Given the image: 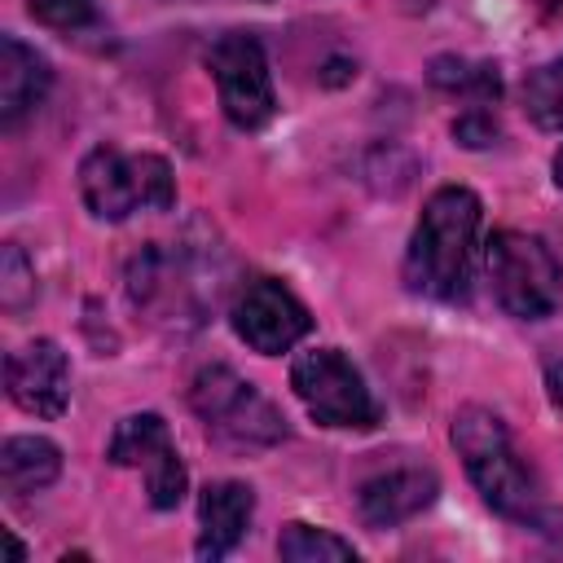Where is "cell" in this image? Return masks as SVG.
<instances>
[{
  "label": "cell",
  "instance_id": "obj_1",
  "mask_svg": "<svg viewBox=\"0 0 563 563\" xmlns=\"http://www.w3.org/2000/svg\"><path fill=\"white\" fill-rule=\"evenodd\" d=\"M479 198L466 185H440L409 238L405 251V286L413 295L457 303L471 295L475 242H479Z\"/></svg>",
  "mask_w": 563,
  "mask_h": 563
},
{
  "label": "cell",
  "instance_id": "obj_2",
  "mask_svg": "<svg viewBox=\"0 0 563 563\" xmlns=\"http://www.w3.org/2000/svg\"><path fill=\"white\" fill-rule=\"evenodd\" d=\"M449 435H453V449H457L471 484L479 488V497L501 519H515V523L541 532L545 506H541V497L532 488V475H528L506 422L484 405H466V409L453 413Z\"/></svg>",
  "mask_w": 563,
  "mask_h": 563
},
{
  "label": "cell",
  "instance_id": "obj_3",
  "mask_svg": "<svg viewBox=\"0 0 563 563\" xmlns=\"http://www.w3.org/2000/svg\"><path fill=\"white\" fill-rule=\"evenodd\" d=\"M189 409L198 413V422L207 427L211 440L229 444V449H273L290 435L282 409L255 387L246 383L238 369L229 365H202L189 383Z\"/></svg>",
  "mask_w": 563,
  "mask_h": 563
},
{
  "label": "cell",
  "instance_id": "obj_4",
  "mask_svg": "<svg viewBox=\"0 0 563 563\" xmlns=\"http://www.w3.org/2000/svg\"><path fill=\"white\" fill-rule=\"evenodd\" d=\"M79 198L84 207L119 224L132 211H167L176 202V176L163 154H123L119 145H92L79 163Z\"/></svg>",
  "mask_w": 563,
  "mask_h": 563
},
{
  "label": "cell",
  "instance_id": "obj_5",
  "mask_svg": "<svg viewBox=\"0 0 563 563\" xmlns=\"http://www.w3.org/2000/svg\"><path fill=\"white\" fill-rule=\"evenodd\" d=\"M484 268L497 303L519 321H541L563 303V268L532 233L497 229L484 246Z\"/></svg>",
  "mask_w": 563,
  "mask_h": 563
},
{
  "label": "cell",
  "instance_id": "obj_6",
  "mask_svg": "<svg viewBox=\"0 0 563 563\" xmlns=\"http://www.w3.org/2000/svg\"><path fill=\"white\" fill-rule=\"evenodd\" d=\"M290 391L299 405L339 431H369L378 427V400L365 387L361 369L339 347H308L290 361Z\"/></svg>",
  "mask_w": 563,
  "mask_h": 563
},
{
  "label": "cell",
  "instance_id": "obj_7",
  "mask_svg": "<svg viewBox=\"0 0 563 563\" xmlns=\"http://www.w3.org/2000/svg\"><path fill=\"white\" fill-rule=\"evenodd\" d=\"M207 66L220 92V110L238 132H260L277 114L273 70L264 57V44L251 31H224L207 48Z\"/></svg>",
  "mask_w": 563,
  "mask_h": 563
},
{
  "label": "cell",
  "instance_id": "obj_8",
  "mask_svg": "<svg viewBox=\"0 0 563 563\" xmlns=\"http://www.w3.org/2000/svg\"><path fill=\"white\" fill-rule=\"evenodd\" d=\"M106 457L114 466H132L141 471L145 479V497L154 510H176L185 488H189V475H185V462H180V449L167 431V422L158 413H128L114 422L110 431V444H106Z\"/></svg>",
  "mask_w": 563,
  "mask_h": 563
},
{
  "label": "cell",
  "instance_id": "obj_9",
  "mask_svg": "<svg viewBox=\"0 0 563 563\" xmlns=\"http://www.w3.org/2000/svg\"><path fill=\"white\" fill-rule=\"evenodd\" d=\"M229 325L251 352L282 356L312 330V317L299 303V295L277 277H251L229 303Z\"/></svg>",
  "mask_w": 563,
  "mask_h": 563
},
{
  "label": "cell",
  "instance_id": "obj_10",
  "mask_svg": "<svg viewBox=\"0 0 563 563\" xmlns=\"http://www.w3.org/2000/svg\"><path fill=\"white\" fill-rule=\"evenodd\" d=\"M4 391L31 418H62L70 405V361L53 339H31L4 356Z\"/></svg>",
  "mask_w": 563,
  "mask_h": 563
},
{
  "label": "cell",
  "instance_id": "obj_11",
  "mask_svg": "<svg viewBox=\"0 0 563 563\" xmlns=\"http://www.w3.org/2000/svg\"><path fill=\"white\" fill-rule=\"evenodd\" d=\"M435 493H440V475L431 466H418V462L387 466L356 484V515L365 528L387 532V528H400L413 515H422L435 501Z\"/></svg>",
  "mask_w": 563,
  "mask_h": 563
},
{
  "label": "cell",
  "instance_id": "obj_12",
  "mask_svg": "<svg viewBox=\"0 0 563 563\" xmlns=\"http://www.w3.org/2000/svg\"><path fill=\"white\" fill-rule=\"evenodd\" d=\"M255 515V493L242 479H216L198 493V541L194 554L207 563H220L238 550Z\"/></svg>",
  "mask_w": 563,
  "mask_h": 563
},
{
  "label": "cell",
  "instance_id": "obj_13",
  "mask_svg": "<svg viewBox=\"0 0 563 563\" xmlns=\"http://www.w3.org/2000/svg\"><path fill=\"white\" fill-rule=\"evenodd\" d=\"M53 88V66L44 53L18 35H0V128H18Z\"/></svg>",
  "mask_w": 563,
  "mask_h": 563
},
{
  "label": "cell",
  "instance_id": "obj_14",
  "mask_svg": "<svg viewBox=\"0 0 563 563\" xmlns=\"http://www.w3.org/2000/svg\"><path fill=\"white\" fill-rule=\"evenodd\" d=\"M62 475V449L48 435H9L0 449V484L9 497L44 493Z\"/></svg>",
  "mask_w": 563,
  "mask_h": 563
},
{
  "label": "cell",
  "instance_id": "obj_15",
  "mask_svg": "<svg viewBox=\"0 0 563 563\" xmlns=\"http://www.w3.org/2000/svg\"><path fill=\"white\" fill-rule=\"evenodd\" d=\"M431 88L466 97V101H497L501 97V75L488 62H466V57H435L427 66Z\"/></svg>",
  "mask_w": 563,
  "mask_h": 563
},
{
  "label": "cell",
  "instance_id": "obj_16",
  "mask_svg": "<svg viewBox=\"0 0 563 563\" xmlns=\"http://www.w3.org/2000/svg\"><path fill=\"white\" fill-rule=\"evenodd\" d=\"M277 554L286 563H352L356 559V545L343 541L339 532L330 528H312V523H286L282 537H277Z\"/></svg>",
  "mask_w": 563,
  "mask_h": 563
},
{
  "label": "cell",
  "instance_id": "obj_17",
  "mask_svg": "<svg viewBox=\"0 0 563 563\" xmlns=\"http://www.w3.org/2000/svg\"><path fill=\"white\" fill-rule=\"evenodd\" d=\"M523 110L537 128L563 132V57L528 70L523 79Z\"/></svg>",
  "mask_w": 563,
  "mask_h": 563
},
{
  "label": "cell",
  "instance_id": "obj_18",
  "mask_svg": "<svg viewBox=\"0 0 563 563\" xmlns=\"http://www.w3.org/2000/svg\"><path fill=\"white\" fill-rule=\"evenodd\" d=\"M0 303L4 312H26L35 303V264L18 242H4L0 251Z\"/></svg>",
  "mask_w": 563,
  "mask_h": 563
},
{
  "label": "cell",
  "instance_id": "obj_19",
  "mask_svg": "<svg viewBox=\"0 0 563 563\" xmlns=\"http://www.w3.org/2000/svg\"><path fill=\"white\" fill-rule=\"evenodd\" d=\"M26 13L62 35H75L84 26H97V4L92 0H31Z\"/></svg>",
  "mask_w": 563,
  "mask_h": 563
},
{
  "label": "cell",
  "instance_id": "obj_20",
  "mask_svg": "<svg viewBox=\"0 0 563 563\" xmlns=\"http://www.w3.org/2000/svg\"><path fill=\"white\" fill-rule=\"evenodd\" d=\"M453 136H457V145H466V150H488L497 136H501V128H497V119L488 114V110H466V114H457L453 119Z\"/></svg>",
  "mask_w": 563,
  "mask_h": 563
},
{
  "label": "cell",
  "instance_id": "obj_21",
  "mask_svg": "<svg viewBox=\"0 0 563 563\" xmlns=\"http://www.w3.org/2000/svg\"><path fill=\"white\" fill-rule=\"evenodd\" d=\"M545 387H550V400H554V405H563V361L545 369Z\"/></svg>",
  "mask_w": 563,
  "mask_h": 563
},
{
  "label": "cell",
  "instance_id": "obj_22",
  "mask_svg": "<svg viewBox=\"0 0 563 563\" xmlns=\"http://www.w3.org/2000/svg\"><path fill=\"white\" fill-rule=\"evenodd\" d=\"M4 545H9V559H13V563H22V559H26V550H22V541H18V537H13L9 528H4Z\"/></svg>",
  "mask_w": 563,
  "mask_h": 563
},
{
  "label": "cell",
  "instance_id": "obj_23",
  "mask_svg": "<svg viewBox=\"0 0 563 563\" xmlns=\"http://www.w3.org/2000/svg\"><path fill=\"white\" fill-rule=\"evenodd\" d=\"M550 172H554V185L563 189V145H559V154H554V163H550Z\"/></svg>",
  "mask_w": 563,
  "mask_h": 563
}]
</instances>
